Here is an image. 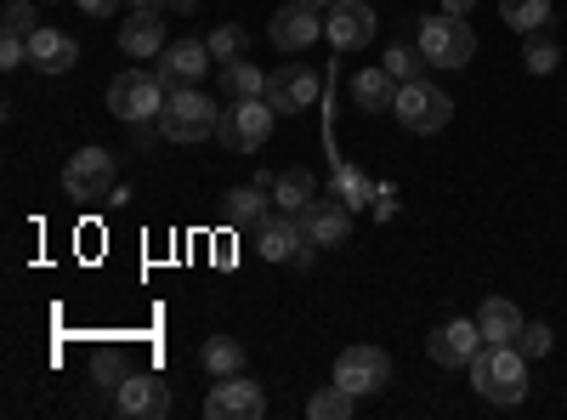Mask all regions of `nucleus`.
<instances>
[{
    "mask_svg": "<svg viewBox=\"0 0 567 420\" xmlns=\"http://www.w3.org/2000/svg\"><path fill=\"white\" fill-rule=\"evenodd\" d=\"M307 245V227H301V216H290V211H284V216H267L261 222V262H296V250Z\"/></svg>",
    "mask_w": 567,
    "mask_h": 420,
    "instance_id": "19",
    "label": "nucleus"
},
{
    "mask_svg": "<svg viewBox=\"0 0 567 420\" xmlns=\"http://www.w3.org/2000/svg\"><path fill=\"white\" fill-rule=\"evenodd\" d=\"M318 34H323V12L312 7V0H290V7H278L267 18V40L278 45V52H307Z\"/></svg>",
    "mask_w": 567,
    "mask_h": 420,
    "instance_id": "10",
    "label": "nucleus"
},
{
    "mask_svg": "<svg viewBox=\"0 0 567 420\" xmlns=\"http://www.w3.org/2000/svg\"><path fill=\"white\" fill-rule=\"evenodd\" d=\"M40 7H52V0H40Z\"/></svg>",
    "mask_w": 567,
    "mask_h": 420,
    "instance_id": "42",
    "label": "nucleus"
},
{
    "mask_svg": "<svg viewBox=\"0 0 567 420\" xmlns=\"http://www.w3.org/2000/svg\"><path fill=\"white\" fill-rule=\"evenodd\" d=\"M477 347H483L477 318H449L425 336V352H432V363H443V369H465L471 358H477Z\"/></svg>",
    "mask_w": 567,
    "mask_h": 420,
    "instance_id": "13",
    "label": "nucleus"
},
{
    "mask_svg": "<svg viewBox=\"0 0 567 420\" xmlns=\"http://www.w3.org/2000/svg\"><path fill=\"white\" fill-rule=\"evenodd\" d=\"M323 34L341 45V52H358V45L374 40V7L363 0H336V7L323 12Z\"/></svg>",
    "mask_w": 567,
    "mask_h": 420,
    "instance_id": "15",
    "label": "nucleus"
},
{
    "mask_svg": "<svg viewBox=\"0 0 567 420\" xmlns=\"http://www.w3.org/2000/svg\"><path fill=\"white\" fill-rule=\"evenodd\" d=\"M336 199H347L352 211H369L374 205V182L358 165H336Z\"/></svg>",
    "mask_w": 567,
    "mask_h": 420,
    "instance_id": "28",
    "label": "nucleus"
},
{
    "mask_svg": "<svg viewBox=\"0 0 567 420\" xmlns=\"http://www.w3.org/2000/svg\"><path fill=\"white\" fill-rule=\"evenodd\" d=\"M272 188L267 182H245V188H233L227 199H221V216H227V227H261L272 211Z\"/></svg>",
    "mask_w": 567,
    "mask_h": 420,
    "instance_id": "21",
    "label": "nucleus"
},
{
    "mask_svg": "<svg viewBox=\"0 0 567 420\" xmlns=\"http://www.w3.org/2000/svg\"><path fill=\"white\" fill-rule=\"evenodd\" d=\"M381 63H386V74H392L398 85H409V80H420L425 69H432V63L420 58V45H392V52H386Z\"/></svg>",
    "mask_w": 567,
    "mask_h": 420,
    "instance_id": "30",
    "label": "nucleus"
},
{
    "mask_svg": "<svg viewBox=\"0 0 567 420\" xmlns=\"http://www.w3.org/2000/svg\"><path fill=\"white\" fill-rule=\"evenodd\" d=\"M0 29L7 34H34L40 23H34V0H7L0 7Z\"/></svg>",
    "mask_w": 567,
    "mask_h": 420,
    "instance_id": "32",
    "label": "nucleus"
},
{
    "mask_svg": "<svg viewBox=\"0 0 567 420\" xmlns=\"http://www.w3.org/2000/svg\"><path fill=\"white\" fill-rule=\"evenodd\" d=\"M29 63H34L40 74H69V69L80 63V40H74L69 29L40 23V29L29 34Z\"/></svg>",
    "mask_w": 567,
    "mask_h": 420,
    "instance_id": "16",
    "label": "nucleus"
},
{
    "mask_svg": "<svg viewBox=\"0 0 567 420\" xmlns=\"http://www.w3.org/2000/svg\"><path fill=\"white\" fill-rule=\"evenodd\" d=\"M312 262H318V245H312V239H307V245H301V250H296V262H290V267H301V273H307V267H312Z\"/></svg>",
    "mask_w": 567,
    "mask_h": 420,
    "instance_id": "37",
    "label": "nucleus"
},
{
    "mask_svg": "<svg viewBox=\"0 0 567 420\" xmlns=\"http://www.w3.org/2000/svg\"><path fill=\"white\" fill-rule=\"evenodd\" d=\"M414 45H420V58L432 63V69H465L471 58H477V29H471L465 18H454V12L437 7L432 18H420Z\"/></svg>",
    "mask_w": 567,
    "mask_h": 420,
    "instance_id": "3",
    "label": "nucleus"
},
{
    "mask_svg": "<svg viewBox=\"0 0 567 420\" xmlns=\"http://www.w3.org/2000/svg\"><path fill=\"white\" fill-rule=\"evenodd\" d=\"M159 58H165V63H159L154 74H159L171 91H176V85H199V80L216 69V58H210V40H194V34H187V40H171Z\"/></svg>",
    "mask_w": 567,
    "mask_h": 420,
    "instance_id": "12",
    "label": "nucleus"
},
{
    "mask_svg": "<svg viewBox=\"0 0 567 420\" xmlns=\"http://www.w3.org/2000/svg\"><path fill=\"white\" fill-rule=\"evenodd\" d=\"M205 40H210V58H216V63L245 58V45H250V34H245L239 23H216V34H205Z\"/></svg>",
    "mask_w": 567,
    "mask_h": 420,
    "instance_id": "31",
    "label": "nucleus"
},
{
    "mask_svg": "<svg viewBox=\"0 0 567 420\" xmlns=\"http://www.w3.org/2000/svg\"><path fill=\"white\" fill-rule=\"evenodd\" d=\"M329 381H341L352 398H369V392H381L392 381V358L381 347H347L336 358V376H329Z\"/></svg>",
    "mask_w": 567,
    "mask_h": 420,
    "instance_id": "8",
    "label": "nucleus"
},
{
    "mask_svg": "<svg viewBox=\"0 0 567 420\" xmlns=\"http://www.w3.org/2000/svg\"><path fill=\"white\" fill-rule=\"evenodd\" d=\"M171 7H176V12H194V7H199V0H171Z\"/></svg>",
    "mask_w": 567,
    "mask_h": 420,
    "instance_id": "40",
    "label": "nucleus"
},
{
    "mask_svg": "<svg viewBox=\"0 0 567 420\" xmlns=\"http://www.w3.org/2000/svg\"><path fill=\"white\" fill-rule=\"evenodd\" d=\"M63 188H69V199H109L114 194V154L109 148H80L63 165Z\"/></svg>",
    "mask_w": 567,
    "mask_h": 420,
    "instance_id": "9",
    "label": "nucleus"
},
{
    "mask_svg": "<svg viewBox=\"0 0 567 420\" xmlns=\"http://www.w3.org/2000/svg\"><path fill=\"white\" fill-rule=\"evenodd\" d=\"M125 7H131V12H165L171 0H125Z\"/></svg>",
    "mask_w": 567,
    "mask_h": 420,
    "instance_id": "39",
    "label": "nucleus"
},
{
    "mask_svg": "<svg viewBox=\"0 0 567 420\" xmlns=\"http://www.w3.org/2000/svg\"><path fill=\"white\" fill-rule=\"evenodd\" d=\"M392 114H398V125L403 131H414V136H432V131H443L449 120H454V103H449V91L443 85H432V80H409V85H398V103H392Z\"/></svg>",
    "mask_w": 567,
    "mask_h": 420,
    "instance_id": "6",
    "label": "nucleus"
},
{
    "mask_svg": "<svg viewBox=\"0 0 567 420\" xmlns=\"http://www.w3.org/2000/svg\"><path fill=\"white\" fill-rule=\"evenodd\" d=\"M499 18L516 29V34H539L550 23V0H499Z\"/></svg>",
    "mask_w": 567,
    "mask_h": 420,
    "instance_id": "26",
    "label": "nucleus"
},
{
    "mask_svg": "<svg viewBox=\"0 0 567 420\" xmlns=\"http://www.w3.org/2000/svg\"><path fill=\"white\" fill-rule=\"evenodd\" d=\"M523 307L516 301H505V296H488L483 307H477V330H483V341H516L523 336Z\"/></svg>",
    "mask_w": 567,
    "mask_h": 420,
    "instance_id": "22",
    "label": "nucleus"
},
{
    "mask_svg": "<svg viewBox=\"0 0 567 420\" xmlns=\"http://www.w3.org/2000/svg\"><path fill=\"white\" fill-rule=\"evenodd\" d=\"M352 103H358L363 114H386V109L398 103V80L386 74V63H369V69L352 74Z\"/></svg>",
    "mask_w": 567,
    "mask_h": 420,
    "instance_id": "20",
    "label": "nucleus"
},
{
    "mask_svg": "<svg viewBox=\"0 0 567 420\" xmlns=\"http://www.w3.org/2000/svg\"><path fill=\"white\" fill-rule=\"evenodd\" d=\"M199 363L210 369V376H245V341H233V336H210L199 347Z\"/></svg>",
    "mask_w": 567,
    "mask_h": 420,
    "instance_id": "25",
    "label": "nucleus"
},
{
    "mask_svg": "<svg viewBox=\"0 0 567 420\" xmlns=\"http://www.w3.org/2000/svg\"><path fill=\"white\" fill-rule=\"evenodd\" d=\"M120 52L125 58H159L165 52V12H131L120 23Z\"/></svg>",
    "mask_w": 567,
    "mask_h": 420,
    "instance_id": "18",
    "label": "nucleus"
},
{
    "mask_svg": "<svg viewBox=\"0 0 567 420\" xmlns=\"http://www.w3.org/2000/svg\"><path fill=\"white\" fill-rule=\"evenodd\" d=\"M165 143H182V148H194L205 143V136H216L221 114H216V98H205L199 85H176L171 98H165V114L154 120Z\"/></svg>",
    "mask_w": 567,
    "mask_h": 420,
    "instance_id": "2",
    "label": "nucleus"
},
{
    "mask_svg": "<svg viewBox=\"0 0 567 420\" xmlns=\"http://www.w3.org/2000/svg\"><path fill=\"white\" fill-rule=\"evenodd\" d=\"M216 85L227 91L233 103H239V98H267V74H261L256 63H245V58L221 63V69H216Z\"/></svg>",
    "mask_w": 567,
    "mask_h": 420,
    "instance_id": "24",
    "label": "nucleus"
},
{
    "mask_svg": "<svg viewBox=\"0 0 567 420\" xmlns=\"http://www.w3.org/2000/svg\"><path fill=\"white\" fill-rule=\"evenodd\" d=\"M301 227H307L312 245H347L352 205H347V199H312V205L301 211Z\"/></svg>",
    "mask_w": 567,
    "mask_h": 420,
    "instance_id": "17",
    "label": "nucleus"
},
{
    "mask_svg": "<svg viewBox=\"0 0 567 420\" xmlns=\"http://www.w3.org/2000/svg\"><path fill=\"white\" fill-rule=\"evenodd\" d=\"M312 199H318V188H312V171H307V165H290V171L272 176V205H278V211L301 216Z\"/></svg>",
    "mask_w": 567,
    "mask_h": 420,
    "instance_id": "23",
    "label": "nucleus"
},
{
    "mask_svg": "<svg viewBox=\"0 0 567 420\" xmlns=\"http://www.w3.org/2000/svg\"><path fill=\"white\" fill-rule=\"evenodd\" d=\"M374 216H392L398 211V188H381V182H374V205H369Z\"/></svg>",
    "mask_w": 567,
    "mask_h": 420,
    "instance_id": "35",
    "label": "nucleus"
},
{
    "mask_svg": "<svg viewBox=\"0 0 567 420\" xmlns=\"http://www.w3.org/2000/svg\"><path fill=\"white\" fill-rule=\"evenodd\" d=\"M523 63H528V74H556V69H561V45L539 29V34H528V45H523Z\"/></svg>",
    "mask_w": 567,
    "mask_h": 420,
    "instance_id": "29",
    "label": "nucleus"
},
{
    "mask_svg": "<svg viewBox=\"0 0 567 420\" xmlns=\"http://www.w3.org/2000/svg\"><path fill=\"white\" fill-rule=\"evenodd\" d=\"M29 63V34H0V69H23Z\"/></svg>",
    "mask_w": 567,
    "mask_h": 420,
    "instance_id": "34",
    "label": "nucleus"
},
{
    "mask_svg": "<svg viewBox=\"0 0 567 420\" xmlns=\"http://www.w3.org/2000/svg\"><path fill=\"white\" fill-rule=\"evenodd\" d=\"M318 98H323V80H318L312 63H284V69L267 74V103L278 114H307Z\"/></svg>",
    "mask_w": 567,
    "mask_h": 420,
    "instance_id": "7",
    "label": "nucleus"
},
{
    "mask_svg": "<svg viewBox=\"0 0 567 420\" xmlns=\"http://www.w3.org/2000/svg\"><path fill=\"white\" fill-rule=\"evenodd\" d=\"M165 80L159 74H148V69H125L114 85H109V114L114 120H125V125H148V120H159L165 114Z\"/></svg>",
    "mask_w": 567,
    "mask_h": 420,
    "instance_id": "5",
    "label": "nucleus"
},
{
    "mask_svg": "<svg viewBox=\"0 0 567 420\" xmlns=\"http://www.w3.org/2000/svg\"><path fill=\"white\" fill-rule=\"evenodd\" d=\"M465 369H471V387L499 409H516L528 398V352L516 341H483Z\"/></svg>",
    "mask_w": 567,
    "mask_h": 420,
    "instance_id": "1",
    "label": "nucleus"
},
{
    "mask_svg": "<svg viewBox=\"0 0 567 420\" xmlns=\"http://www.w3.org/2000/svg\"><path fill=\"white\" fill-rule=\"evenodd\" d=\"M261 409H267V392H261V381H245V376H216V387L205 398L210 420H256Z\"/></svg>",
    "mask_w": 567,
    "mask_h": 420,
    "instance_id": "11",
    "label": "nucleus"
},
{
    "mask_svg": "<svg viewBox=\"0 0 567 420\" xmlns=\"http://www.w3.org/2000/svg\"><path fill=\"white\" fill-rule=\"evenodd\" d=\"M114 403H120V414H131V420H165V414H171V387H165L159 376H125V381L114 387Z\"/></svg>",
    "mask_w": 567,
    "mask_h": 420,
    "instance_id": "14",
    "label": "nucleus"
},
{
    "mask_svg": "<svg viewBox=\"0 0 567 420\" xmlns=\"http://www.w3.org/2000/svg\"><path fill=\"white\" fill-rule=\"evenodd\" d=\"M352 403H358V398H352L341 381H323V387L307 398V414H312V420H347V414H352Z\"/></svg>",
    "mask_w": 567,
    "mask_h": 420,
    "instance_id": "27",
    "label": "nucleus"
},
{
    "mask_svg": "<svg viewBox=\"0 0 567 420\" xmlns=\"http://www.w3.org/2000/svg\"><path fill=\"white\" fill-rule=\"evenodd\" d=\"M120 7H125V0H80V12H85V18H114Z\"/></svg>",
    "mask_w": 567,
    "mask_h": 420,
    "instance_id": "36",
    "label": "nucleus"
},
{
    "mask_svg": "<svg viewBox=\"0 0 567 420\" xmlns=\"http://www.w3.org/2000/svg\"><path fill=\"white\" fill-rule=\"evenodd\" d=\"M272 120L278 109L267 98H239L233 109H221V125H216V143L227 154H261L267 136H272Z\"/></svg>",
    "mask_w": 567,
    "mask_h": 420,
    "instance_id": "4",
    "label": "nucleus"
},
{
    "mask_svg": "<svg viewBox=\"0 0 567 420\" xmlns=\"http://www.w3.org/2000/svg\"><path fill=\"white\" fill-rule=\"evenodd\" d=\"M443 12H454V18H471V12H477V0H443Z\"/></svg>",
    "mask_w": 567,
    "mask_h": 420,
    "instance_id": "38",
    "label": "nucleus"
},
{
    "mask_svg": "<svg viewBox=\"0 0 567 420\" xmlns=\"http://www.w3.org/2000/svg\"><path fill=\"white\" fill-rule=\"evenodd\" d=\"M312 7H318V12H329V7H336V0H312Z\"/></svg>",
    "mask_w": 567,
    "mask_h": 420,
    "instance_id": "41",
    "label": "nucleus"
},
{
    "mask_svg": "<svg viewBox=\"0 0 567 420\" xmlns=\"http://www.w3.org/2000/svg\"><path fill=\"white\" fill-rule=\"evenodd\" d=\"M516 347H523L528 358H545V352L556 347V336H550V324H523V336H516Z\"/></svg>",
    "mask_w": 567,
    "mask_h": 420,
    "instance_id": "33",
    "label": "nucleus"
}]
</instances>
